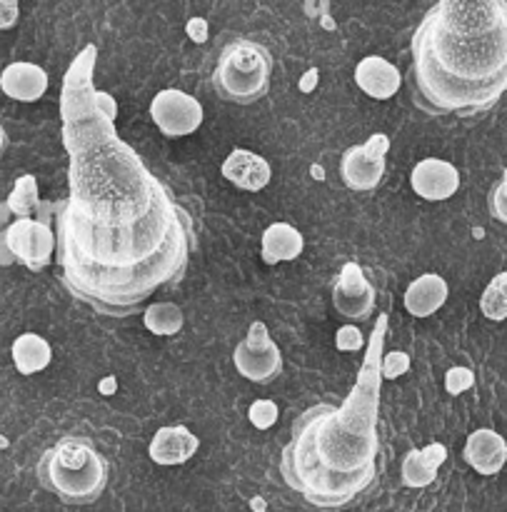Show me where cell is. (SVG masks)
Returning <instances> with one entry per match:
<instances>
[{
	"instance_id": "obj_16",
	"label": "cell",
	"mask_w": 507,
	"mask_h": 512,
	"mask_svg": "<svg viewBox=\"0 0 507 512\" xmlns=\"http://www.w3.org/2000/svg\"><path fill=\"white\" fill-rule=\"evenodd\" d=\"M465 460L480 475H498L507 460V445L500 433L490 428L475 430L465 443Z\"/></svg>"
},
{
	"instance_id": "obj_7",
	"label": "cell",
	"mask_w": 507,
	"mask_h": 512,
	"mask_svg": "<svg viewBox=\"0 0 507 512\" xmlns=\"http://www.w3.org/2000/svg\"><path fill=\"white\" fill-rule=\"evenodd\" d=\"M8 253L28 270H43L53 263L55 235L45 220L18 218L3 233Z\"/></svg>"
},
{
	"instance_id": "obj_5",
	"label": "cell",
	"mask_w": 507,
	"mask_h": 512,
	"mask_svg": "<svg viewBox=\"0 0 507 512\" xmlns=\"http://www.w3.org/2000/svg\"><path fill=\"white\" fill-rule=\"evenodd\" d=\"M273 80V55L255 40L235 38L220 50L213 70V90L233 105L263 100Z\"/></svg>"
},
{
	"instance_id": "obj_15",
	"label": "cell",
	"mask_w": 507,
	"mask_h": 512,
	"mask_svg": "<svg viewBox=\"0 0 507 512\" xmlns=\"http://www.w3.org/2000/svg\"><path fill=\"white\" fill-rule=\"evenodd\" d=\"M198 448L200 440L185 425H168L155 433L148 453L150 460L158 465H183L198 453Z\"/></svg>"
},
{
	"instance_id": "obj_20",
	"label": "cell",
	"mask_w": 507,
	"mask_h": 512,
	"mask_svg": "<svg viewBox=\"0 0 507 512\" xmlns=\"http://www.w3.org/2000/svg\"><path fill=\"white\" fill-rule=\"evenodd\" d=\"M53 360V348L43 335L23 333L13 340V363L20 375H35L45 370Z\"/></svg>"
},
{
	"instance_id": "obj_24",
	"label": "cell",
	"mask_w": 507,
	"mask_h": 512,
	"mask_svg": "<svg viewBox=\"0 0 507 512\" xmlns=\"http://www.w3.org/2000/svg\"><path fill=\"white\" fill-rule=\"evenodd\" d=\"M278 415H280V410L273 400H255L248 410L250 423H253V428H258V430L273 428V425L278 423Z\"/></svg>"
},
{
	"instance_id": "obj_3",
	"label": "cell",
	"mask_w": 507,
	"mask_h": 512,
	"mask_svg": "<svg viewBox=\"0 0 507 512\" xmlns=\"http://www.w3.org/2000/svg\"><path fill=\"white\" fill-rule=\"evenodd\" d=\"M388 315H380L365 350L355 388L343 405L320 403L305 410L293 425L290 443L280 455V473L288 488L315 508H343L368 490L378 460L380 360Z\"/></svg>"
},
{
	"instance_id": "obj_2",
	"label": "cell",
	"mask_w": 507,
	"mask_h": 512,
	"mask_svg": "<svg viewBox=\"0 0 507 512\" xmlns=\"http://www.w3.org/2000/svg\"><path fill=\"white\" fill-rule=\"evenodd\" d=\"M410 93L430 115L485 113L507 88L505 0H440L410 40Z\"/></svg>"
},
{
	"instance_id": "obj_1",
	"label": "cell",
	"mask_w": 507,
	"mask_h": 512,
	"mask_svg": "<svg viewBox=\"0 0 507 512\" xmlns=\"http://www.w3.org/2000/svg\"><path fill=\"white\" fill-rule=\"evenodd\" d=\"M98 50L65 73L60 115L70 195L55 220L65 290L100 315L125 318L185 275L195 230L188 210L115 133V103L93 88Z\"/></svg>"
},
{
	"instance_id": "obj_25",
	"label": "cell",
	"mask_w": 507,
	"mask_h": 512,
	"mask_svg": "<svg viewBox=\"0 0 507 512\" xmlns=\"http://www.w3.org/2000/svg\"><path fill=\"white\" fill-rule=\"evenodd\" d=\"M410 370V355L403 350H395V353L383 355L380 360V378L383 380H395L400 375H405Z\"/></svg>"
},
{
	"instance_id": "obj_18",
	"label": "cell",
	"mask_w": 507,
	"mask_h": 512,
	"mask_svg": "<svg viewBox=\"0 0 507 512\" xmlns=\"http://www.w3.org/2000/svg\"><path fill=\"white\" fill-rule=\"evenodd\" d=\"M445 460H448V450L440 443L423 450H410L403 460V483L408 488H428L438 480V470Z\"/></svg>"
},
{
	"instance_id": "obj_10",
	"label": "cell",
	"mask_w": 507,
	"mask_h": 512,
	"mask_svg": "<svg viewBox=\"0 0 507 512\" xmlns=\"http://www.w3.org/2000/svg\"><path fill=\"white\" fill-rule=\"evenodd\" d=\"M333 305L343 318L368 320L375 308V290L358 263H345L333 288Z\"/></svg>"
},
{
	"instance_id": "obj_9",
	"label": "cell",
	"mask_w": 507,
	"mask_h": 512,
	"mask_svg": "<svg viewBox=\"0 0 507 512\" xmlns=\"http://www.w3.org/2000/svg\"><path fill=\"white\" fill-rule=\"evenodd\" d=\"M150 118L168 138H185L203 125V105L178 88L160 90L150 103Z\"/></svg>"
},
{
	"instance_id": "obj_11",
	"label": "cell",
	"mask_w": 507,
	"mask_h": 512,
	"mask_svg": "<svg viewBox=\"0 0 507 512\" xmlns=\"http://www.w3.org/2000/svg\"><path fill=\"white\" fill-rule=\"evenodd\" d=\"M410 185H413L415 195H420L423 200L440 203L458 193L460 173L448 160L425 158L410 173Z\"/></svg>"
},
{
	"instance_id": "obj_14",
	"label": "cell",
	"mask_w": 507,
	"mask_h": 512,
	"mask_svg": "<svg viewBox=\"0 0 507 512\" xmlns=\"http://www.w3.org/2000/svg\"><path fill=\"white\" fill-rule=\"evenodd\" d=\"M355 83L373 100H390L403 85L400 70L380 55H368L355 68Z\"/></svg>"
},
{
	"instance_id": "obj_21",
	"label": "cell",
	"mask_w": 507,
	"mask_h": 512,
	"mask_svg": "<svg viewBox=\"0 0 507 512\" xmlns=\"http://www.w3.org/2000/svg\"><path fill=\"white\" fill-rule=\"evenodd\" d=\"M145 328L155 335H175L183 328V313L173 303H155L145 310Z\"/></svg>"
},
{
	"instance_id": "obj_4",
	"label": "cell",
	"mask_w": 507,
	"mask_h": 512,
	"mask_svg": "<svg viewBox=\"0 0 507 512\" xmlns=\"http://www.w3.org/2000/svg\"><path fill=\"white\" fill-rule=\"evenodd\" d=\"M38 480L65 505H90L108 485V460L90 440L63 438L40 455Z\"/></svg>"
},
{
	"instance_id": "obj_8",
	"label": "cell",
	"mask_w": 507,
	"mask_h": 512,
	"mask_svg": "<svg viewBox=\"0 0 507 512\" xmlns=\"http://www.w3.org/2000/svg\"><path fill=\"white\" fill-rule=\"evenodd\" d=\"M388 150L390 140L383 133L373 135L363 145H353V148L345 150L343 160H340L343 183L350 190H358V193L378 188L385 175V155H388Z\"/></svg>"
},
{
	"instance_id": "obj_29",
	"label": "cell",
	"mask_w": 507,
	"mask_h": 512,
	"mask_svg": "<svg viewBox=\"0 0 507 512\" xmlns=\"http://www.w3.org/2000/svg\"><path fill=\"white\" fill-rule=\"evenodd\" d=\"M490 213H493L500 223H505V180H500L498 190H495V200H490Z\"/></svg>"
},
{
	"instance_id": "obj_27",
	"label": "cell",
	"mask_w": 507,
	"mask_h": 512,
	"mask_svg": "<svg viewBox=\"0 0 507 512\" xmlns=\"http://www.w3.org/2000/svg\"><path fill=\"white\" fill-rule=\"evenodd\" d=\"M335 345H338V350H343V353H355V350H360L365 345L363 333H360L358 328H353V325H343V328L338 330V335H335Z\"/></svg>"
},
{
	"instance_id": "obj_31",
	"label": "cell",
	"mask_w": 507,
	"mask_h": 512,
	"mask_svg": "<svg viewBox=\"0 0 507 512\" xmlns=\"http://www.w3.org/2000/svg\"><path fill=\"white\" fill-rule=\"evenodd\" d=\"M5 145H8V135H5V130H3V125H0V155H3V150H5Z\"/></svg>"
},
{
	"instance_id": "obj_6",
	"label": "cell",
	"mask_w": 507,
	"mask_h": 512,
	"mask_svg": "<svg viewBox=\"0 0 507 512\" xmlns=\"http://www.w3.org/2000/svg\"><path fill=\"white\" fill-rule=\"evenodd\" d=\"M233 363L235 370L245 380L258 385L273 383L283 373V355H280V348L270 338L268 325L260 323V320L250 325L245 340L235 345Z\"/></svg>"
},
{
	"instance_id": "obj_12",
	"label": "cell",
	"mask_w": 507,
	"mask_h": 512,
	"mask_svg": "<svg viewBox=\"0 0 507 512\" xmlns=\"http://www.w3.org/2000/svg\"><path fill=\"white\" fill-rule=\"evenodd\" d=\"M0 90L18 103H35L48 90V73L40 65L18 60V63H10L3 68Z\"/></svg>"
},
{
	"instance_id": "obj_28",
	"label": "cell",
	"mask_w": 507,
	"mask_h": 512,
	"mask_svg": "<svg viewBox=\"0 0 507 512\" xmlns=\"http://www.w3.org/2000/svg\"><path fill=\"white\" fill-rule=\"evenodd\" d=\"M18 15H20V8L18 3H10V0H0V28H13L15 23H18Z\"/></svg>"
},
{
	"instance_id": "obj_19",
	"label": "cell",
	"mask_w": 507,
	"mask_h": 512,
	"mask_svg": "<svg viewBox=\"0 0 507 512\" xmlns=\"http://www.w3.org/2000/svg\"><path fill=\"white\" fill-rule=\"evenodd\" d=\"M305 248L303 233L290 223H273L263 233V260L265 263H293Z\"/></svg>"
},
{
	"instance_id": "obj_17",
	"label": "cell",
	"mask_w": 507,
	"mask_h": 512,
	"mask_svg": "<svg viewBox=\"0 0 507 512\" xmlns=\"http://www.w3.org/2000/svg\"><path fill=\"white\" fill-rule=\"evenodd\" d=\"M448 293L450 288L443 275L425 273L418 280H413L405 290V310L413 318H430V315L443 308Z\"/></svg>"
},
{
	"instance_id": "obj_26",
	"label": "cell",
	"mask_w": 507,
	"mask_h": 512,
	"mask_svg": "<svg viewBox=\"0 0 507 512\" xmlns=\"http://www.w3.org/2000/svg\"><path fill=\"white\" fill-rule=\"evenodd\" d=\"M473 385H475V375L473 370L468 368H453L448 370V375H445V390H448L450 395L465 393V390H470Z\"/></svg>"
},
{
	"instance_id": "obj_23",
	"label": "cell",
	"mask_w": 507,
	"mask_h": 512,
	"mask_svg": "<svg viewBox=\"0 0 507 512\" xmlns=\"http://www.w3.org/2000/svg\"><path fill=\"white\" fill-rule=\"evenodd\" d=\"M505 288H507V275L505 273L495 275V280L488 285V288H485L483 300H480V308H483V313L488 315L490 320H498V323H503L505 315H507Z\"/></svg>"
},
{
	"instance_id": "obj_13",
	"label": "cell",
	"mask_w": 507,
	"mask_h": 512,
	"mask_svg": "<svg viewBox=\"0 0 507 512\" xmlns=\"http://www.w3.org/2000/svg\"><path fill=\"white\" fill-rule=\"evenodd\" d=\"M223 175L225 180H230V183L235 185V188L258 193V190H263L265 185L273 180V168H270V163L263 155L253 153V150L235 148L233 153L225 158Z\"/></svg>"
},
{
	"instance_id": "obj_30",
	"label": "cell",
	"mask_w": 507,
	"mask_h": 512,
	"mask_svg": "<svg viewBox=\"0 0 507 512\" xmlns=\"http://www.w3.org/2000/svg\"><path fill=\"white\" fill-rule=\"evenodd\" d=\"M188 35L195 40V43H205V40H208V23H205V18L190 20Z\"/></svg>"
},
{
	"instance_id": "obj_22",
	"label": "cell",
	"mask_w": 507,
	"mask_h": 512,
	"mask_svg": "<svg viewBox=\"0 0 507 512\" xmlns=\"http://www.w3.org/2000/svg\"><path fill=\"white\" fill-rule=\"evenodd\" d=\"M38 200V180L33 175H20L15 180L13 193L8 195V210L18 215V218H30V213L38 210Z\"/></svg>"
}]
</instances>
